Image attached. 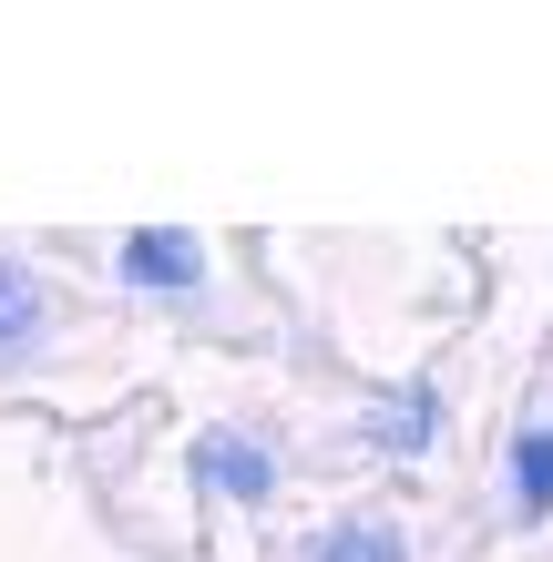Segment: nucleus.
Returning <instances> with one entry per match:
<instances>
[{
  "label": "nucleus",
  "mask_w": 553,
  "mask_h": 562,
  "mask_svg": "<svg viewBox=\"0 0 553 562\" xmlns=\"http://www.w3.org/2000/svg\"><path fill=\"white\" fill-rule=\"evenodd\" d=\"M134 267H144L154 286H175V277H195V256H185L175 236H144V246H134Z\"/></svg>",
  "instance_id": "f257e3e1"
},
{
  "label": "nucleus",
  "mask_w": 553,
  "mask_h": 562,
  "mask_svg": "<svg viewBox=\"0 0 553 562\" xmlns=\"http://www.w3.org/2000/svg\"><path fill=\"white\" fill-rule=\"evenodd\" d=\"M512 471H523V502H553V440H533Z\"/></svg>",
  "instance_id": "f03ea898"
},
{
  "label": "nucleus",
  "mask_w": 553,
  "mask_h": 562,
  "mask_svg": "<svg viewBox=\"0 0 553 562\" xmlns=\"http://www.w3.org/2000/svg\"><path fill=\"white\" fill-rule=\"evenodd\" d=\"M329 562H400V552H389V542H379V532H369V542H339V552H329Z\"/></svg>",
  "instance_id": "7ed1b4c3"
}]
</instances>
